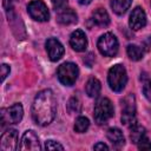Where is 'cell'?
<instances>
[{
	"instance_id": "6da1fadb",
	"label": "cell",
	"mask_w": 151,
	"mask_h": 151,
	"mask_svg": "<svg viewBox=\"0 0 151 151\" xmlns=\"http://www.w3.org/2000/svg\"><path fill=\"white\" fill-rule=\"evenodd\" d=\"M57 113V100L53 92L48 88L38 92L32 104V118L41 126L52 123Z\"/></svg>"
},
{
	"instance_id": "7a4b0ae2",
	"label": "cell",
	"mask_w": 151,
	"mask_h": 151,
	"mask_svg": "<svg viewBox=\"0 0 151 151\" xmlns=\"http://www.w3.org/2000/svg\"><path fill=\"white\" fill-rule=\"evenodd\" d=\"M107 81H109L110 88L112 91H114V92L123 91L126 85V81H127V74H126L125 67L120 64L113 65L109 70Z\"/></svg>"
},
{
	"instance_id": "3957f363",
	"label": "cell",
	"mask_w": 151,
	"mask_h": 151,
	"mask_svg": "<svg viewBox=\"0 0 151 151\" xmlns=\"http://www.w3.org/2000/svg\"><path fill=\"white\" fill-rule=\"evenodd\" d=\"M113 114H114V109L110 99L101 98L96 103L94 111H93V118L97 124L99 125L106 124L113 117Z\"/></svg>"
},
{
	"instance_id": "277c9868",
	"label": "cell",
	"mask_w": 151,
	"mask_h": 151,
	"mask_svg": "<svg viewBox=\"0 0 151 151\" xmlns=\"http://www.w3.org/2000/svg\"><path fill=\"white\" fill-rule=\"evenodd\" d=\"M122 123L130 127L136 124V98L132 93L122 100Z\"/></svg>"
},
{
	"instance_id": "5b68a950",
	"label": "cell",
	"mask_w": 151,
	"mask_h": 151,
	"mask_svg": "<svg viewBox=\"0 0 151 151\" xmlns=\"http://www.w3.org/2000/svg\"><path fill=\"white\" fill-rule=\"evenodd\" d=\"M59 81L65 86H72L79 74L78 66L73 63H64L58 67L57 71Z\"/></svg>"
},
{
	"instance_id": "8992f818",
	"label": "cell",
	"mask_w": 151,
	"mask_h": 151,
	"mask_svg": "<svg viewBox=\"0 0 151 151\" xmlns=\"http://www.w3.org/2000/svg\"><path fill=\"white\" fill-rule=\"evenodd\" d=\"M99 52L105 57H114L118 52V40L114 34L107 32L103 34L97 42Z\"/></svg>"
},
{
	"instance_id": "52a82bcc",
	"label": "cell",
	"mask_w": 151,
	"mask_h": 151,
	"mask_svg": "<svg viewBox=\"0 0 151 151\" xmlns=\"http://www.w3.org/2000/svg\"><path fill=\"white\" fill-rule=\"evenodd\" d=\"M22 116H24V109L21 104L19 103H15L7 109H2L1 110V126L18 124L22 119Z\"/></svg>"
},
{
	"instance_id": "ba28073f",
	"label": "cell",
	"mask_w": 151,
	"mask_h": 151,
	"mask_svg": "<svg viewBox=\"0 0 151 151\" xmlns=\"http://www.w3.org/2000/svg\"><path fill=\"white\" fill-rule=\"evenodd\" d=\"M27 12L32 19L39 22H44L50 19V12L42 0H32L27 5Z\"/></svg>"
},
{
	"instance_id": "9c48e42d",
	"label": "cell",
	"mask_w": 151,
	"mask_h": 151,
	"mask_svg": "<svg viewBox=\"0 0 151 151\" xmlns=\"http://www.w3.org/2000/svg\"><path fill=\"white\" fill-rule=\"evenodd\" d=\"M18 147V131L14 129H9L4 132L0 139L1 151H14Z\"/></svg>"
},
{
	"instance_id": "30bf717a",
	"label": "cell",
	"mask_w": 151,
	"mask_h": 151,
	"mask_svg": "<svg viewBox=\"0 0 151 151\" xmlns=\"http://www.w3.org/2000/svg\"><path fill=\"white\" fill-rule=\"evenodd\" d=\"M19 149L20 150H40L41 145L37 133L32 130H27L21 137Z\"/></svg>"
},
{
	"instance_id": "8fae6325",
	"label": "cell",
	"mask_w": 151,
	"mask_h": 151,
	"mask_svg": "<svg viewBox=\"0 0 151 151\" xmlns=\"http://www.w3.org/2000/svg\"><path fill=\"white\" fill-rule=\"evenodd\" d=\"M129 25H130L131 29H133V31H138L146 25V14L142 7L137 6L132 9V12L130 14Z\"/></svg>"
},
{
	"instance_id": "7c38bea8",
	"label": "cell",
	"mask_w": 151,
	"mask_h": 151,
	"mask_svg": "<svg viewBox=\"0 0 151 151\" xmlns=\"http://www.w3.org/2000/svg\"><path fill=\"white\" fill-rule=\"evenodd\" d=\"M46 51H47L48 58L52 61H57L64 55V46L55 38L47 39V41H46Z\"/></svg>"
},
{
	"instance_id": "4fadbf2b",
	"label": "cell",
	"mask_w": 151,
	"mask_h": 151,
	"mask_svg": "<svg viewBox=\"0 0 151 151\" xmlns=\"http://www.w3.org/2000/svg\"><path fill=\"white\" fill-rule=\"evenodd\" d=\"M70 45L77 52H84L87 47V38L81 29H76L70 37Z\"/></svg>"
},
{
	"instance_id": "5bb4252c",
	"label": "cell",
	"mask_w": 151,
	"mask_h": 151,
	"mask_svg": "<svg viewBox=\"0 0 151 151\" xmlns=\"http://www.w3.org/2000/svg\"><path fill=\"white\" fill-rule=\"evenodd\" d=\"M57 20L61 25H72V24H76L78 21V15L72 8L64 7V8L58 11Z\"/></svg>"
},
{
	"instance_id": "9a60e30c",
	"label": "cell",
	"mask_w": 151,
	"mask_h": 151,
	"mask_svg": "<svg viewBox=\"0 0 151 151\" xmlns=\"http://www.w3.org/2000/svg\"><path fill=\"white\" fill-rule=\"evenodd\" d=\"M91 20H92V22L94 25H97L99 27H106L110 24V17H109L107 12L104 8H101V7L94 9L92 12Z\"/></svg>"
},
{
	"instance_id": "2e32d148",
	"label": "cell",
	"mask_w": 151,
	"mask_h": 151,
	"mask_svg": "<svg viewBox=\"0 0 151 151\" xmlns=\"http://www.w3.org/2000/svg\"><path fill=\"white\" fill-rule=\"evenodd\" d=\"M107 139L111 142V144L116 147H120L125 144V138H124V134L123 132L118 129V127H111L107 130Z\"/></svg>"
},
{
	"instance_id": "e0dca14e",
	"label": "cell",
	"mask_w": 151,
	"mask_h": 151,
	"mask_svg": "<svg viewBox=\"0 0 151 151\" xmlns=\"http://www.w3.org/2000/svg\"><path fill=\"white\" fill-rule=\"evenodd\" d=\"M100 90H101V85L97 78H90L87 80V83L85 85V91L88 97H91V98L98 97L100 93Z\"/></svg>"
},
{
	"instance_id": "ac0fdd59",
	"label": "cell",
	"mask_w": 151,
	"mask_h": 151,
	"mask_svg": "<svg viewBox=\"0 0 151 151\" xmlns=\"http://www.w3.org/2000/svg\"><path fill=\"white\" fill-rule=\"evenodd\" d=\"M131 1L132 0H110V5L116 14L122 15L129 9V7L131 6Z\"/></svg>"
},
{
	"instance_id": "d6986e66",
	"label": "cell",
	"mask_w": 151,
	"mask_h": 151,
	"mask_svg": "<svg viewBox=\"0 0 151 151\" xmlns=\"http://www.w3.org/2000/svg\"><path fill=\"white\" fill-rule=\"evenodd\" d=\"M146 137V131L143 126L138 125L137 123L134 125L131 126V132H130V138L132 140V143L138 144L142 139H144Z\"/></svg>"
},
{
	"instance_id": "ffe728a7",
	"label": "cell",
	"mask_w": 151,
	"mask_h": 151,
	"mask_svg": "<svg viewBox=\"0 0 151 151\" xmlns=\"http://www.w3.org/2000/svg\"><path fill=\"white\" fill-rule=\"evenodd\" d=\"M126 52H127V55L131 60H140L143 58V50L137 46V45H129L126 47Z\"/></svg>"
},
{
	"instance_id": "44dd1931",
	"label": "cell",
	"mask_w": 151,
	"mask_h": 151,
	"mask_svg": "<svg viewBox=\"0 0 151 151\" xmlns=\"http://www.w3.org/2000/svg\"><path fill=\"white\" fill-rule=\"evenodd\" d=\"M90 126V122L86 117H78L76 119V123H74V131L78 132V133H84Z\"/></svg>"
},
{
	"instance_id": "7402d4cb",
	"label": "cell",
	"mask_w": 151,
	"mask_h": 151,
	"mask_svg": "<svg viewBox=\"0 0 151 151\" xmlns=\"http://www.w3.org/2000/svg\"><path fill=\"white\" fill-rule=\"evenodd\" d=\"M67 109L70 112H79L80 109H81V103H80V99L77 97V96H73L72 98H70L68 100V104H67Z\"/></svg>"
},
{
	"instance_id": "603a6c76",
	"label": "cell",
	"mask_w": 151,
	"mask_h": 151,
	"mask_svg": "<svg viewBox=\"0 0 151 151\" xmlns=\"http://www.w3.org/2000/svg\"><path fill=\"white\" fill-rule=\"evenodd\" d=\"M143 93L146 97V99L151 103V78L150 77L143 78Z\"/></svg>"
},
{
	"instance_id": "cb8c5ba5",
	"label": "cell",
	"mask_w": 151,
	"mask_h": 151,
	"mask_svg": "<svg viewBox=\"0 0 151 151\" xmlns=\"http://www.w3.org/2000/svg\"><path fill=\"white\" fill-rule=\"evenodd\" d=\"M45 149L46 150H64V146L61 144H59L55 140H46L45 143Z\"/></svg>"
},
{
	"instance_id": "d4e9b609",
	"label": "cell",
	"mask_w": 151,
	"mask_h": 151,
	"mask_svg": "<svg viewBox=\"0 0 151 151\" xmlns=\"http://www.w3.org/2000/svg\"><path fill=\"white\" fill-rule=\"evenodd\" d=\"M137 145H138V149L139 150H151V142L149 140L147 137H145L144 139H142Z\"/></svg>"
},
{
	"instance_id": "484cf974",
	"label": "cell",
	"mask_w": 151,
	"mask_h": 151,
	"mask_svg": "<svg viewBox=\"0 0 151 151\" xmlns=\"http://www.w3.org/2000/svg\"><path fill=\"white\" fill-rule=\"evenodd\" d=\"M53 7L55 11H59L64 7H66V4H67V0H51Z\"/></svg>"
},
{
	"instance_id": "4316f807",
	"label": "cell",
	"mask_w": 151,
	"mask_h": 151,
	"mask_svg": "<svg viewBox=\"0 0 151 151\" xmlns=\"http://www.w3.org/2000/svg\"><path fill=\"white\" fill-rule=\"evenodd\" d=\"M9 71H11V68H9L8 65H6V64H2L1 65V81H4L5 78L9 74Z\"/></svg>"
},
{
	"instance_id": "83f0119b",
	"label": "cell",
	"mask_w": 151,
	"mask_h": 151,
	"mask_svg": "<svg viewBox=\"0 0 151 151\" xmlns=\"http://www.w3.org/2000/svg\"><path fill=\"white\" fill-rule=\"evenodd\" d=\"M93 149L94 150H109V146L104 143H97V144H94Z\"/></svg>"
},
{
	"instance_id": "f1b7e54d",
	"label": "cell",
	"mask_w": 151,
	"mask_h": 151,
	"mask_svg": "<svg viewBox=\"0 0 151 151\" xmlns=\"http://www.w3.org/2000/svg\"><path fill=\"white\" fill-rule=\"evenodd\" d=\"M91 1H92V0H78V2H79L80 5H88Z\"/></svg>"
}]
</instances>
